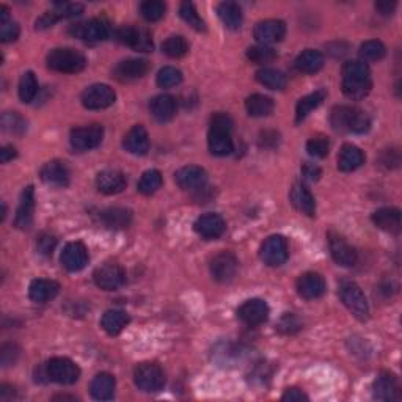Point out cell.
Listing matches in <instances>:
<instances>
[{
    "mask_svg": "<svg viewBox=\"0 0 402 402\" xmlns=\"http://www.w3.org/2000/svg\"><path fill=\"white\" fill-rule=\"evenodd\" d=\"M371 71L365 61L352 60L343 66V93L349 99L360 101L371 92Z\"/></svg>",
    "mask_w": 402,
    "mask_h": 402,
    "instance_id": "obj_1",
    "label": "cell"
},
{
    "mask_svg": "<svg viewBox=\"0 0 402 402\" xmlns=\"http://www.w3.org/2000/svg\"><path fill=\"white\" fill-rule=\"evenodd\" d=\"M332 128L338 132L365 134L370 131L371 120L366 113L352 105H338L330 115Z\"/></svg>",
    "mask_w": 402,
    "mask_h": 402,
    "instance_id": "obj_2",
    "label": "cell"
},
{
    "mask_svg": "<svg viewBox=\"0 0 402 402\" xmlns=\"http://www.w3.org/2000/svg\"><path fill=\"white\" fill-rule=\"evenodd\" d=\"M46 61L50 70L63 72V74H77V72L83 71L85 66H87L85 55L70 48L50 50Z\"/></svg>",
    "mask_w": 402,
    "mask_h": 402,
    "instance_id": "obj_3",
    "label": "cell"
},
{
    "mask_svg": "<svg viewBox=\"0 0 402 402\" xmlns=\"http://www.w3.org/2000/svg\"><path fill=\"white\" fill-rule=\"evenodd\" d=\"M339 297L346 308L352 313L356 319L366 321L370 316V305L365 297L361 288L354 281H343L339 285Z\"/></svg>",
    "mask_w": 402,
    "mask_h": 402,
    "instance_id": "obj_4",
    "label": "cell"
},
{
    "mask_svg": "<svg viewBox=\"0 0 402 402\" xmlns=\"http://www.w3.org/2000/svg\"><path fill=\"white\" fill-rule=\"evenodd\" d=\"M134 382L145 393L161 392L165 385V374L156 363H140L134 370Z\"/></svg>",
    "mask_w": 402,
    "mask_h": 402,
    "instance_id": "obj_5",
    "label": "cell"
},
{
    "mask_svg": "<svg viewBox=\"0 0 402 402\" xmlns=\"http://www.w3.org/2000/svg\"><path fill=\"white\" fill-rule=\"evenodd\" d=\"M46 374L55 383L71 385L79 381L81 370L72 360L65 359V356H57V359L48 361Z\"/></svg>",
    "mask_w": 402,
    "mask_h": 402,
    "instance_id": "obj_6",
    "label": "cell"
},
{
    "mask_svg": "<svg viewBox=\"0 0 402 402\" xmlns=\"http://www.w3.org/2000/svg\"><path fill=\"white\" fill-rule=\"evenodd\" d=\"M68 32H70V35L82 39V41L94 43V41H103V39L109 38L110 27H109V22H105L104 19L94 18L90 21L72 24Z\"/></svg>",
    "mask_w": 402,
    "mask_h": 402,
    "instance_id": "obj_7",
    "label": "cell"
},
{
    "mask_svg": "<svg viewBox=\"0 0 402 402\" xmlns=\"http://www.w3.org/2000/svg\"><path fill=\"white\" fill-rule=\"evenodd\" d=\"M115 99L117 94L113 92V88H110L105 83H94L92 87L85 88L81 96L83 107L88 110L107 109V107H110L115 103Z\"/></svg>",
    "mask_w": 402,
    "mask_h": 402,
    "instance_id": "obj_8",
    "label": "cell"
},
{
    "mask_svg": "<svg viewBox=\"0 0 402 402\" xmlns=\"http://www.w3.org/2000/svg\"><path fill=\"white\" fill-rule=\"evenodd\" d=\"M259 257H261L263 263L277 268L286 263L288 257H290V247H288V241L283 236H270L264 241L259 250Z\"/></svg>",
    "mask_w": 402,
    "mask_h": 402,
    "instance_id": "obj_9",
    "label": "cell"
},
{
    "mask_svg": "<svg viewBox=\"0 0 402 402\" xmlns=\"http://www.w3.org/2000/svg\"><path fill=\"white\" fill-rule=\"evenodd\" d=\"M94 285L104 291H115L126 281V272L117 263H105L99 265L93 274Z\"/></svg>",
    "mask_w": 402,
    "mask_h": 402,
    "instance_id": "obj_10",
    "label": "cell"
},
{
    "mask_svg": "<svg viewBox=\"0 0 402 402\" xmlns=\"http://www.w3.org/2000/svg\"><path fill=\"white\" fill-rule=\"evenodd\" d=\"M104 129L101 124H90L87 128H76L71 131V146L77 151H88L101 145Z\"/></svg>",
    "mask_w": 402,
    "mask_h": 402,
    "instance_id": "obj_11",
    "label": "cell"
},
{
    "mask_svg": "<svg viewBox=\"0 0 402 402\" xmlns=\"http://www.w3.org/2000/svg\"><path fill=\"white\" fill-rule=\"evenodd\" d=\"M83 11V5L81 3H71V2H63V3H54L50 11H46L41 18L37 19L35 26L37 30H44V28L52 27L57 21L66 19V18H74L79 16Z\"/></svg>",
    "mask_w": 402,
    "mask_h": 402,
    "instance_id": "obj_12",
    "label": "cell"
},
{
    "mask_svg": "<svg viewBox=\"0 0 402 402\" xmlns=\"http://www.w3.org/2000/svg\"><path fill=\"white\" fill-rule=\"evenodd\" d=\"M115 38L118 41L126 44L140 52H151L152 50V39L148 30L137 27H121L115 32Z\"/></svg>",
    "mask_w": 402,
    "mask_h": 402,
    "instance_id": "obj_13",
    "label": "cell"
},
{
    "mask_svg": "<svg viewBox=\"0 0 402 402\" xmlns=\"http://www.w3.org/2000/svg\"><path fill=\"white\" fill-rule=\"evenodd\" d=\"M237 316L248 327H258L269 319V307L261 299H252L241 305Z\"/></svg>",
    "mask_w": 402,
    "mask_h": 402,
    "instance_id": "obj_14",
    "label": "cell"
},
{
    "mask_svg": "<svg viewBox=\"0 0 402 402\" xmlns=\"http://www.w3.org/2000/svg\"><path fill=\"white\" fill-rule=\"evenodd\" d=\"M328 245H330V253L333 261L343 268H352L356 264V252L350 243L344 239L343 236L330 233L328 234Z\"/></svg>",
    "mask_w": 402,
    "mask_h": 402,
    "instance_id": "obj_15",
    "label": "cell"
},
{
    "mask_svg": "<svg viewBox=\"0 0 402 402\" xmlns=\"http://www.w3.org/2000/svg\"><path fill=\"white\" fill-rule=\"evenodd\" d=\"M209 269H211V275L215 281L228 283L236 277L237 259L233 253L222 252L212 258Z\"/></svg>",
    "mask_w": 402,
    "mask_h": 402,
    "instance_id": "obj_16",
    "label": "cell"
},
{
    "mask_svg": "<svg viewBox=\"0 0 402 402\" xmlns=\"http://www.w3.org/2000/svg\"><path fill=\"white\" fill-rule=\"evenodd\" d=\"M253 35L257 41L263 46H269L272 43H279L286 35V24L280 19H268L258 22L254 27Z\"/></svg>",
    "mask_w": 402,
    "mask_h": 402,
    "instance_id": "obj_17",
    "label": "cell"
},
{
    "mask_svg": "<svg viewBox=\"0 0 402 402\" xmlns=\"http://www.w3.org/2000/svg\"><path fill=\"white\" fill-rule=\"evenodd\" d=\"M327 285L324 277L316 272H307V274L300 275L297 280V292L300 297L307 300L319 299L325 294Z\"/></svg>",
    "mask_w": 402,
    "mask_h": 402,
    "instance_id": "obj_18",
    "label": "cell"
},
{
    "mask_svg": "<svg viewBox=\"0 0 402 402\" xmlns=\"http://www.w3.org/2000/svg\"><path fill=\"white\" fill-rule=\"evenodd\" d=\"M174 181L183 190H200L201 188H205L208 174L205 170L197 165H188L179 168L177 173H174Z\"/></svg>",
    "mask_w": 402,
    "mask_h": 402,
    "instance_id": "obj_19",
    "label": "cell"
},
{
    "mask_svg": "<svg viewBox=\"0 0 402 402\" xmlns=\"http://www.w3.org/2000/svg\"><path fill=\"white\" fill-rule=\"evenodd\" d=\"M60 259L66 270L79 272L88 264V250L82 242H70L63 248Z\"/></svg>",
    "mask_w": 402,
    "mask_h": 402,
    "instance_id": "obj_20",
    "label": "cell"
},
{
    "mask_svg": "<svg viewBox=\"0 0 402 402\" xmlns=\"http://www.w3.org/2000/svg\"><path fill=\"white\" fill-rule=\"evenodd\" d=\"M150 71V63L143 59H128L120 61L113 70V76L121 82H131L143 77Z\"/></svg>",
    "mask_w": 402,
    "mask_h": 402,
    "instance_id": "obj_21",
    "label": "cell"
},
{
    "mask_svg": "<svg viewBox=\"0 0 402 402\" xmlns=\"http://www.w3.org/2000/svg\"><path fill=\"white\" fill-rule=\"evenodd\" d=\"M33 212H35V190L32 185L24 189L21 195V201L16 211L14 226L19 230H28L33 222Z\"/></svg>",
    "mask_w": 402,
    "mask_h": 402,
    "instance_id": "obj_22",
    "label": "cell"
},
{
    "mask_svg": "<svg viewBox=\"0 0 402 402\" xmlns=\"http://www.w3.org/2000/svg\"><path fill=\"white\" fill-rule=\"evenodd\" d=\"M126 177L118 170H103L96 177V188L105 195H117L126 189Z\"/></svg>",
    "mask_w": 402,
    "mask_h": 402,
    "instance_id": "obj_23",
    "label": "cell"
},
{
    "mask_svg": "<svg viewBox=\"0 0 402 402\" xmlns=\"http://www.w3.org/2000/svg\"><path fill=\"white\" fill-rule=\"evenodd\" d=\"M195 231L205 239H217L225 233V220L219 214H205L195 222Z\"/></svg>",
    "mask_w": 402,
    "mask_h": 402,
    "instance_id": "obj_24",
    "label": "cell"
},
{
    "mask_svg": "<svg viewBox=\"0 0 402 402\" xmlns=\"http://www.w3.org/2000/svg\"><path fill=\"white\" fill-rule=\"evenodd\" d=\"M41 179L52 188H66L70 184V170L61 161H50L41 168Z\"/></svg>",
    "mask_w": 402,
    "mask_h": 402,
    "instance_id": "obj_25",
    "label": "cell"
},
{
    "mask_svg": "<svg viewBox=\"0 0 402 402\" xmlns=\"http://www.w3.org/2000/svg\"><path fill=\"white\" fill-rule=\"evenodd\" d=\"M123 146L126 148V151L131 152V154L135 156L146 154L150 150V137L146 129L141 126V124H137V126L129 129V132L124 135Z\"/></svg>",
    "mask_w": 402,
    "mask_h": 402,
    "instance_id": "obj_26",
    "label": "cell"
},
{
    "mask_svg": "<svg viewBox=\"0 0 402 402\" xmlns=\"http://www.w3.org/2000/svg\"><path fill=\"white\" fill-rule=\"evenodd\" d=\"M150 112L152 118L159 123H167L177 115V99L170 94H159L151 99Z\"/></svg>",
    "mask_w": 402,
    "mask_h": 402,
    "instance_id": "obj_27",
    "label": "cell"
},
{
    "mask_svg": "<svg viewBox=\"0 0 402 402\" xmlns=\"http://www.w3.org/2000/svg\"><path fill=\"white\" fill-rule=\"evenodd\" d=\"M372 394L379 401H398L399 399V385L396 377L390 372H382L374 385H372Z\"/></svg>",
    "mask_w": 402,
    "mask_h": 402,
    "instance_id": "obj_28",
    "label": "cell"
},
{
    "mask_svg": "<svg viewBox=\"0 0 402 402\" xmlns=\"http://www.w3.org/2000/svg\"><path fill=\"white\" fill-rule=\"evenodd\" d=\"M60 292V285L54 280L37 279L30 283L28 288V296L37 303H46L49 300L55 299Z\"/></svg>",
    "mask_w": 402,
    "mask_h": 402,
    "instance_id": "obj_29",
    "label": "cell"
},
{
    "mask_svg": "<svg viewBox=\"0 0 402 402\" xmlns=\"http://www.w3.org/2000/svg\"><path fill=\"white\" fill-rule=\"evenodd\" d=\"M372 222L379 230L396 234L401 231V211L396 208H381L372 214Z\"/></svg>",
    "mask_w": 402,
    "mask_h": 402,
    "instance_id": "obj_30",
    "label": "cell"
},
{
    "mask_svg": "<svg viewBox=\"0 0 402 402\" xmlns=\"http://www.w3.org/2000/svg\"><path fill=\"white\" fill-rule=\"evenodd\" d=\"M290 198L294 208H296L299 212L308 215V217H313V215L316 214L314 197L311 195V192L305 188L303 184H300V183L294 184Z\"/></svg>",
    "mask_w": 402,
    "mask_h": 402,
    "instance_id": "obj_31",
    "label": "cell"
},
{
    "mask_svg": "<svg viewBox=\"0 0 402 402\" xmlns=\"http://www.w3.org/2000/svg\"><path fill=\"white\" fill-rule=\"evenodd\" d=\"M365 163V154L359 146L344 145L338 154V168L344 173L354 172Z\"/></svg>",
    "mask_w": 402,
    "mask_h": 402,
    "instance_id": "obj_32",
    "label": "cell"
},
{
    "mask_svg": "<svg viewBox=\"0 0 402 402\" xmlns=\"http://www.w3.org/2000/svg\"><path fill=\"white\" fill-rule=\"evenodd\" d=\"M129 321H131V318H129V314L124 313V311L109 310L105 311L103 319H101V327H103L110 336H117L128 327Z\"/></svg>",
    "mask_w": 402,
    "mask_h": 402,
    "instance_id": "obj_33",
    "label": "cell"
},
{
    "mask_svg": "<svg viewBox=\"0 0 402 402\" xmlns=\"http://www.w3.org/2000/svg\"><path fill=\"white\" fill-rule=\"evenodd\" d=\"M101 220H103V223L107 226V228L123 230L131 225L132 212L124 208H109L101 212Z\"/></svg>",
    "mask_w": 402,
    "mask_h": 402,
    "instance_id": "obj_34",
    "label": "cell"
},
{
    "mask_svg": "<svg viewBox=\"0 0 402 402\" xmlns=\"http://www.w3.org/2000/svg\"><path fill=\"white\" fill-rule=\"evenodd\" d=\"M90 393L98 401L112 399L113 393H115V377L109 372H101L90 385Z\"/></svg>",
    "mask_w": 402,
    "mask_h": 402,
    "instance_id": "obj_35",
    "label": "cell"
},
{
    "mask_svg": "<svg viewBox=\"0 0 402 402\" xmlns=\"http://www.w3.org/2000/svg\"><path fill=\"white\" fill-rule=\"evenodd\" d=\"M322 66H324V57L319 50L307 49L296 59V68L305 74H314L322 70Z\"/></svg>",
    "mask_w": 402,
    "mask_h": 402,
    "instance_id": "obj_36",
    "label": "cell"
},
{
    "mask_svg": "<svg viewBox=\"0 0 402 402\" xmlns=\"http://www.w3.org/2000/svg\"><path fill=\"white\" fill-rule=\"evenodd\" d=\"M208 145H209V151H211L214 156H219V157L228 156L234 150L231 134L222 132V131H209Z\"/></svg>",
    "mask_w": 402,
    "mask_h": 402,
    "instance_id": "obj_37",
    "label": "cell"
},
{
    "mask_svg": "<svg viewBox=\"0 0 402 402\" xmlns=\"http://www.w3.org/2000/svg\"><path fill=\"white\" fill-rule=\"evenodd\" d=\"M219 18L223 22V26L230 30H237L241 28L243 16H242V10L237 3L234 2H223L219 5L217 8Z\"/></svg>",
    "mask_w": 402,
    "mask_h": 402,
    "instance_id": "obj_38",
    "label": "cell"
},
{
    "mask_svg": "<svg viewBox=\"0 0 402 402\" xmlns=\"http://www.w3.org/2000/svg\"><path fill=\"white\" fill-rule=\"evenodd\" d=\"M274 99L264 94H252L245 101V109L250 117H268L274 112Z\"/></svg>",
    "mask_w": 402,
    "mask_h": 402,
    "instance_id": "obj_39",
    "label": "cell"
},
{
    "mask_svg": "<svg viewBox=\"0 0 402 402\" xmlns=\"http://www.w3.org/2000/svg\"><path fill=\"white\" fill-rule=\"evenodd\" d=\"M325 96L327 93L324 92V90H318V92L311 93L300 99L296 107V123H302L311 112H313L314 109H318V107L322 104V101L325 99Z\"/></svg>",
    "mask_w": 402,
    "mask_h": 402,
    "instance_id": "obj_40",
    "label": "cell"
},
{
    "mask_svg": "<svg viewBox=\"0 0 402 402\" xmlns=\"http://www.w3.org/2000/svg\"><path fill=\"white\" fill-rule=\"evenodd\" d=\"M258 82L270 90H283L286 87V76L279 70H272V68H263L257 72Z\"/></svg>",
    "mask_w": 402,
    "mask_h": 402,
    "instance_id": "obj_41",
    "label": "cell"
},
{
    "mask_svg": "<svg viewBox=\"0 0 402 402\" xmlns=\"http://www.w3.org/2000/svg\"><path fill=\"white\" fill-rule=\"evenodd\" d=\"M18 93L22 103H26V104L32 103V101L35 99V96L38 93V81L32 71H27L22 74L19 81Z\"/></svg>",
    "mask_w": 402,
    "mask_h": 402,
    "instance_id": "obj_42",
    "label": "cell"
},
{
    "mask_svg": "<svg viewBox=\"0 0 402 402\" xmlns=\"http://www.w3.org/2000/svg\"><path fill=\"white\" fill-rule=\"evenodd\" d=\"M162 52L172 59H181L189 52V44L184 37L172 35L162 43Z\"/></svg>",
    "mask_w": 402,
    "mask_h": 402,
    "instance_id": "obj_43",
    "label": "cell"
},
{
    "mask_svg": "<svg viewBox=\"0 0 402 402\" xmlns=\"http://www.w3.org/2000/svg\"><path fill=\"white\" fill-rule=\"evenodd\" d=\"M162 185V174L159 170H148L141 174L139 181V192L143 195H152L161 189Z\"/></svg>",
    "mask_w": 402,
    "mask_h": 402,
    "instance_id": "obj_44",
    "label": "cell"
},
{
    "mask_svg": "<svg viewBox=\"0 0 402 402\" xmlns=\"http://www.w3.org/2000/svg\"><path fill=\"white\" fill-rule=\"evenodd\" d=\"M359 54L361 61H365V63L366 61H379L387 54V49H385L383 43L377 41V39H370V41L361 44Z\"/></svg>",
    "mask_w": 402,
    "mask_h": 402,
    "instance_id": "obj_45",
    "label": "cell"
},
{
    "mask_svg": "<svg viewBox=\"0 0 402 402\" xmlns=\"http://www.w3.org/2000/svg\"><path fill=\"white\" fill-rule=\"evenodd\" d=\"M167 5L161 2V0H146L140 5V13L146 21L156 22L161 21L165 16Z\"/></svg>",
    "mask_w": 402,
    "mask_h": 402,
    "instance_id": "obj_46",
    "label": "cell"
},
{
    "mask_svg": "<svg viewBox=\"0 0 402 402\" xmlns=\"http://www.w3.org/2000/svg\"><path fill=\"white\" fill-rule=\"evenodd\" d=\"M179 14H181V18L188 22V24L192 28H195V30H198V32H205L206 30L205 21L200 18V14H198V11H197L194 3H190V2L181 3Z\"/></svg>",
    "mask_w": 402,
    "mask_h": 402,
    "instance_id": "obj_47",
    "label": "cell"
},
{
    "mask_svg": "<svg viewBox=\"0 0 402 402\" xmlns=\"http://www.w3.org/2000/svg\"><path fill=\"white\" fill-rule=\"evenodd\" d=\"M2 128L10 134L21 135L27 131V123L18 112H5L2 115Z\"/></svg>",
    "mask_w": 402,
    "mask_h": 402,
    "instance_id": "obj_48",
    "label": "cell"
},
{
    "mask_svg": "<svg viewBox=\"0 0 402 402\" xmlns=\"http://www.w3.org/2000/svg\"><path fill=\"white\" fill-rule=\"evenodd\" d=\"M156 82L161 88H172L183 82V72L173 66H165L157 72Z\"/></svg>",
    "mask_w": 402,
    "mask_h": 402,
    "instance_id": "obj_49",
    "label": "cell"
},
{
    "mask_svg": "<svg viewBox=\"0 0 402 402\" xmlns=\"http://www.w3.org/2000/svg\"><path fill=\"white\" fill-rule=\"evenodd\" d=\"M307 151L311 157H316V159H324V157H327L328 151H330V141H328L327 137L318 135V137H313L308 140Z\"/></svg>",
    "mask_w": 402,
    "mask_h": 402,
    "instance_id": "obj_50",
    "label": "cell"
},
{
    "mask_svg": "<svg viewBox=\"0 0 402 402\" xmlns=\"http://www.w3.org/2000/svg\"><path fill=\"white\" fill-rule=\"evenodd\" d=\"M248 60L254 61V63H269L277 57V52L269 46H263V44H258V46H253L247 50Z\"/></svg>",
    "mask_w": 402,
    "mask_h": 402,
    "instance_id": "obj_51",
    "label": "cell"
},
{
    "mask_svg": "<svg viewBox=\"0 0 402 402\" xmlns=\"http://www.w3.org/2000/svg\"><path fill=\"white\" fill-rule=\"evenodd\" d=\"M233 118H231L228 113H223V112H219L212 115L211 118V129L209 131H222V132H230L233 131Z\"/></svg>",
    "mask_w": 402,
    "mask_h": 402,
    "instance_id": "obj_52",
    "label": "cell"
},
{
    "mask_svg": "<svg viewBox=\"0 0 402 402\" xmlns=\"http://www.w3.org/2000/svg\"><path fill=\"white\" fill-rule=\"evenodd\" d=\"M279 332L285 333V335H292V333L299 332L302 328V322L297 318L296 314L292 313H286L279 322Z\"/></svg>",
    "mask_w": 402,
    "mask_h": 402,
    "instance_id": "obj_53",
    "label": "cell"
},
{
    "mask_svg": "<svg viewBox=\"0 0 402 402\" xmlns=\"http://www.w3.org/2000/svg\"><path fill=\"white\" fill-rule=\"evenodd\" d=\"M21 28L18 26V22L14 21H7V22H0V39L3 43H13L19 38Z\"/></svg>",
    "mask_w": 402,
    "mask_h": 402,
    "instance_id": "obj_54",
    "label": "cell"
},
{
    "mask_svg": "<svg viewBox=\"0 0 402 402\" xmlns=\"http://www.w3.org/2000/svg\"><path fill=\"white\" fill-rule=\"evenodd\" d=\"M19 356V348L16 344H3L0 348V363L3 368H8L16 363Z\"/></svg>",
    "mask_w": 402,
    "mask_h": 402,
    "instance_id": "obj_55",
    "label": "cell"
},
{
    "mask_svg": "<svg viewBox=\"0 0 402 402\" xmlns=\"http://www.w3.org/2000/svg\"><path fill=\"white\" fill-rule=\"evenodd\" d=\"M55 247H57L55 236L49 234V233L39 234L38 241H37V250H38V253L44 254V257H50V254L54 253Z\"/></svg>",
    "mask_w": 402,
    "mask_h": 402,
    "instance_id": "obj_56",
    "label": "cell"
},
{
    "mask_svg": "<svg viewBox=\"0 0 402 402\" xmlns=\"http://www.w3.org/2000/svg\"><path fill=\"white\" fill-rule=\"evenodd\" d=\"M382 163L387 168H396V167H399V163H401L399 151L398 150H393V148L383 151V154H382Z\"/></svg>",
    "mask_w": 402,
    "mask_h": 402,
    "instance_id": "obj_57",
    "label": "cell"
},
{
    "mask_svg": "<svg viewBox=\"0 0 402 402\" xmlns=\"http://www.w3.org/2000/svg\"><path fill=\"white\" fill-rule=\"evenodd\" d=\"M281 399L290 401V402H302V401H308V396L305 394L302 390L290 388V390H286V393L281 396Z\"/></svg>",
    "mask_w": 402,
    "mask_h": 402,
    "instance_id": "obj_58",
    "label": "cell"
},
{
    "mask_svg": "<svg viewBox=\"0 0 402 402\" xmlns=\"http://www.w3.org/2000/svg\"><path fill=\"white\" fill-rule=\"evenodd\" d=\"M321 168L318 165H314V163H305L302 167V174L305 179L308 181H318L321 178Z\"/></svg>",
    "mask_w": 402,
    "mask_h": 402,
    "instance_id": "obj_59",
    "label": "cell"
},
{
    "mask_svg": "<svg viewBox=\"0 0 402 402\" xmlns=\"http://www.w3.org/2000/svg\"><path fill=\"white\" fill-rule=\"evenodd\" d=\"M259 143L265 148H274V146L279 145V134L274 131H264L259 137Z\"/></svg>",
    "mask_w": 402,
    "mask_h": 402,
    "instance_id": "obj_60",
    "label": "cell"
},
{
    "mask_svg": "<svg viewBox=\"0 0 402 402\" xmlns=\"http://www.w3.org/2000/svg\"><path fill=\"white\" fill-rule=\"evenodd\" d=\"M16 156H18V152H16L14 146H11V145L3 146V148L0 150V162H2V163H7L10 161H13Z\"/></svg>",
    "mask_w": 402,
    "mask_h": 402,
    "instance_id": "obj_61",
    "label": "cell"
},
{
    "mask_svg": "<svg viewBox=\"0 0 402 402\" xmlns=\"http://www.w3.org/2000/svg\"><path fill=\"white\" fill-rule=\"evenodd\" d=\"M376 10L379 11V13L383 14V16H390V14H393L394 13V10H396V2H376Z\"/></svg>",
    "mask_w": 402,
    "mask_h": 402,
    "instance_id": "obj_62",
    "label": "cell"
},
{
    "mask_svg": "<svg viewBox=\"0 0 402 402\" xmlns=\"http://www.w3.org/2000/svg\"><path fill=\"white\" fill-rule=\"evenodd\" d=\"M7 21H10L8 8L5 7V5H2V7H0V22H7Z\"/></svg>",
    "mask_w": 402,
    "mask_h": 402,
    "instance_id": "obj_63",
    "label": "cell"
}]
</instances>
